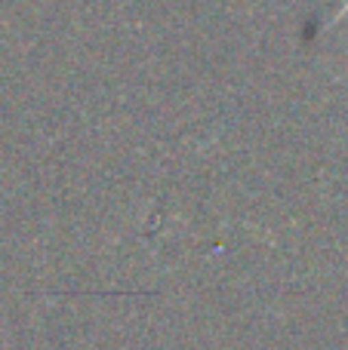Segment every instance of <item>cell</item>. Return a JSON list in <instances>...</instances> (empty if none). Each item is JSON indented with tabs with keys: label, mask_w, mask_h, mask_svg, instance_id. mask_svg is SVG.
I'll return each mask as SVG.
<instances>
[{
	"label": "cell",
	"mask_w": 348,
	"mask_h": 350,
	"mask_svg": "<svg viewBox=\"0 0 348 350\" xmlns=\"http://www.w3.org/2000/svg\"><path fill=\"white\" fill-rule=\"evenodd\" d=\"M345 12H348V0H343V6H339V12H336V16H333V22L327 25V28H333V25H339V22H343V16H345Z\"/></svg>",
	"instance_id": "obj_1"
}]
</instances>
